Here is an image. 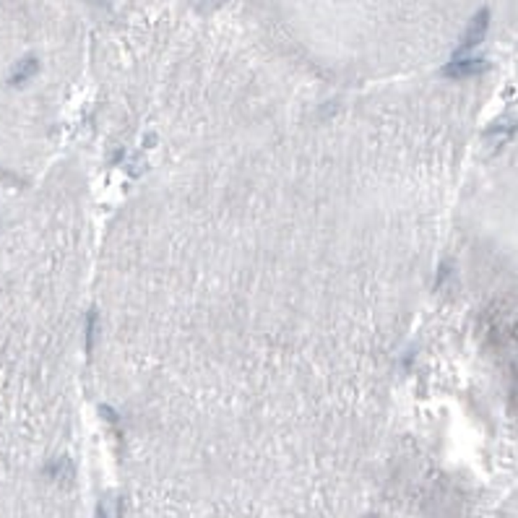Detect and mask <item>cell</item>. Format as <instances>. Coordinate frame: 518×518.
<instances>
[{
    "label": "cell",
    "mask_w": 518,
    "mask_h": 518,
    "mask_svg": "<svg viewBox=\"0 0 518 518\" xmlns=\"http://www.w3.org/2000/svg\"><path fill=\"white\" fill-rule=\"evenodd\" d=\"M94 323H97V315L91 313L89 323H86V349H89V352H91V346H94Z\"/></svg>",
    "instance_id": "5b68a950"
},
{
    "label": "cell",
    "mask_w": 518,
    "mask_h": 518,
    "mask_svg": "<svg viewBox=\"0 0 518 518\" xmlns=\"http://www.w3.org/2000/svg\"><path fill=\"white\" fill-rule=\"evenodd\" d=\"M94 3H100V6H109V0H94Z\"/></svg>",
    "instance_id": "8992f818"
},
{
    "label": "cell",
    "mask_w": 518,
    "mask_h": 518,
    "mask_svg": "<svg viewBox=\"0 0 518 518\" xmlns=\"http://www.w3.org/2000/svg\"><path fill=\"white\" fill-rule=\"evenodd\" d=\"M34 73H36V60H34V57H24V60H21V63L13 68V73H11V83L29 81Z\"/></svg>",
    "instance_id": "3957f363"
},
{
    "label": "cell",
    "mask_w": 518,
    "mask_h": 518,
    "mask_svg": "<svg viewBox=\"0 0 518 518\" xmlns=\"http://www.w3.org/2000/svg\"><path fill=\"white\" fill-rule=\"evenodd\" d=\"M484 32H487V11H482V13H477V16L472 18V24H469V29H466L464 42H461V50H458V53H464V50H469V47L479 45Z\"/></svg>",
    "instance_id": "6da1fadb"
},
{
    "label": "cell",
    "mask_w": 518,
    "mask_h": 518,
    "mask_svg": "<svg viewBox=\"0 0 518 518\" xmlns=\"http://www.w3.org/2000/svg\"><path fill=\"white\" fill-rule=\"evenodd\" d=\"M482 71V63L479 60H451V63L443 68V76H451V79H464V76H472V73Z\"/></svg>",
    "instance_id": "7a4b0ae2"
},
{
    "label": "cell",
    "mask_w": 518,
    "mask_h": 518,
    "mask_svg": "<svg viewBox=\"0 0 518 518\" xmlns=\"http://www.w3.org/2000/svg\"><path fill=\"white\" fill-rule=\"evenodd\" d=\"M97 518H120L118 500H112V498H104V500L97 505Z\"/></svg>",
    "instance_id": "277c9868"
}]
</instances>
